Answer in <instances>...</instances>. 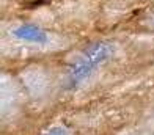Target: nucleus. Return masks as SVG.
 I'll return each mask as SVG.
<instances>
[{
    "mask_svg": "<svg viewBox=\"0 0 154 135\" xmlns=\"http://www.w3.org/2000/svg\"><path fill=\"white\" fill-rule=\"evenodd\" d=\"M113 51H115L113 44L107 41L94 42L87 49H83V52L77 57L75 61L71 63V66L68 69L66 85L69 88H72L75 85H79L82 80H85L96 68H99L102 63H106L110 58Z\"/></svg>",
    "mask_w": 154,
    "mask_h": 135,
    "instance_id": "nucleus-1",
    "label": "nucleus"
},
{
    "mask_svg": "<svg viewBox=\"0 0 154 135\" xmlns=\"http://www.w3.org/2000/svg\"><path fill=\"white\" fill-rule=\"evenodd\" d=\"M14 35L19 39L29 41V42H46L47 41V35L41 30L39 27L33 25V24H24L17 27L14 30Z\"/></svg>",
    "mask_w": 154,
    "mask_h": 135,
    "instance_id": "nucleus-2",
    "label": "nucleus"
},
{
    "mask_svg": "<svg viewBox=\"0 0 154 135\" xmlns=\"http://www.w3.org/2000/svg\"><path fill=\"white\" fill-rule=\"evenodd\" d=\"M43 135H69V133L65 127H52V129H49Z\"/></svg>",
    "mask_w": 154,
    "mask_h": 135,
    "instance_id": "nucleus-3",
    "label": "nucleus"
}]
</instances>
